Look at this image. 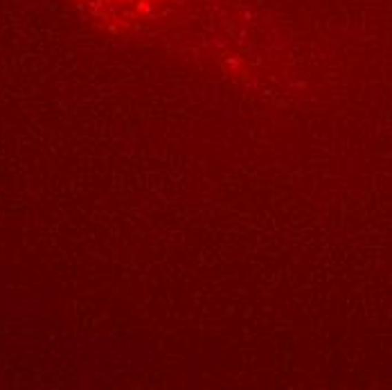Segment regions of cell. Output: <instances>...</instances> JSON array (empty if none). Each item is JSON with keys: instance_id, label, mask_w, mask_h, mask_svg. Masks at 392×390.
<instances>
[{"instance_id": "cell-1", "label": "cell", "mask_w": 392, "mask_h": 390, "mask_svg": "<svg viewBox=\"0 0 392 390\" xmlns=\"http://www.w3.org/2000/svg\"><path fill=\"white\" fill-rule=\"evenodd\" d=\"M92 19L115 30H140L167 19L181 0H77Z\"/></svg>"}]
</instances>
